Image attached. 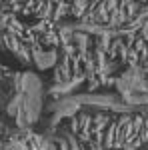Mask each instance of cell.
Instances as JSON below:
<instances>
[{
	"mask_svg": "<svg viewBox=\"0 0 148 150\" xmlns=\"http://www.w3.org/2000/svg\"><path fill=\"white\" fill-rule=\"evenodd\" d=\"M88 8H90V2H70V16L82 20Z\"/></svg>",
	"mask_w": 148,
	"mask_h": 150,
	"instance_id": "7a4b0ae2",
	"label": "cell"
},
{
	"mask_svg": "<svg viewBox=\"0 0 148 150\" xmlns=\"http://www.w3.org/2000/svg\"><path fill=\"white\" fill-rule=\"evenodd\" d=\"M70 14V2H54V12H52V20L54 24L60 22V18Z\"/></svg>",
	"mask_w": 148,
	"mask_h": 150,
	"instance_id": "3957f363",
	"label": "cell"
},
{
	"mask_svg": "<svg viewBox=\"0 0 148 150\" xmlns=\"http://www.w3.org/2000/svg\"><path fill=\"white\" fill-rule=\"evenodd\" d=\"M0 44H4L6 50H10L12 54H16L20 46H22V40L18 38V36L10 34V32H2V38H0Z\"/></svg>",
	"mask_w": 148,
	"mask_h": 150,
	"instance_id": "6da1fadb",
	"label": "cell"
}]
</instances>
